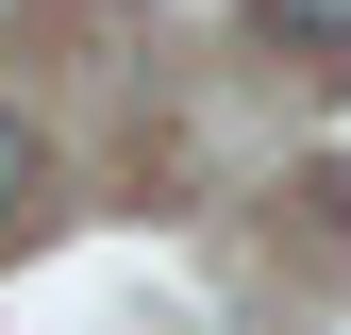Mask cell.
Listing matches in <instances>:
<instances>
[{"instance_id":"cell-1","label":"cell","mask_w":351,"mask_h":335,"mask_svg":"<svg viewBox=\"0 0 351 335\" xmlns=\"http://www.w3.org/2000/svg\"><path fill=\"white\" fill-rule=\"evenodd\" d=\"M251 34L268 51H351V0H251Z\"/></svg>"},{"instance_id":"cell-2","label":"cell","mask_w":351,"mask_h":335,"mask_svg":"<svg viewBox=\"0 0 351 335\" xmlns=\"http://www.w3.org/2000/svg\"><path fill=\"white\" fill-rule=\"evenodd\" d=\"M34 201V117H0V218Z\"/></svg>"}]
</instances>
